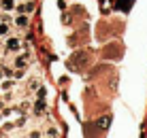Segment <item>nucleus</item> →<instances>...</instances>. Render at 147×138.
<instances>
[{
	"label": "nucleus",
	"mask_w": 147,
	"mask_h": 138,
	"mask_svg": "<svg viewBox=\"0 0 147 138\" xmlns=\"http://www.w3.org/2000/svg\"><path fill=\"white\" fill-rule=\"evenodd\" d=\"M7 47H9V49H17V47H19V43H17L15 38H11V40L7 43Z\"/></svg>",
	"instance_id": "obj_1"
},
{
	"label": "nucleus",
	"mask_w": 147,
	"mask_h": 138,
	"mask_svg": "<svg viewBox=\"0 0 147 138\" xmlns=\"http://www.w3.org/2000/svg\"><path fill=\"white\" fill-rule=\"evenodd\" d=\"M2 7H4V9H11V7H13V0H4Z\"/></svg>",
	"instance_id": "obj_2"
},
{
	"label": "nucleus",
	"mask_w": 147,
	"mask_h": 138,
	"mask_svg": "<svg viewBox=\"0 0 147 138\" xmlns=\"http://www.w3.org/2000/svg\"><path fill=\"white\" fill-rule=\"evenodd\" d=\"M17 23L19 25H26V17H17Z\"/></svg>",
	"instance_id": "obj_3"
},
{
	"label": "nucleus",
	"mask_w": 147,
	"mask_h": 138,
	"mask_svg": "<svg viewBox=\"0 0 147 138\" xmlns=\"http://www.w3.org/2000/svg\"><path fill=\"white\" fill-rule=\"evenodd\" d=\"M7 30H9L7 25H0V34H7Z\"/></svg>",
	"instance_id": "obj_4"
}]
</instances>
